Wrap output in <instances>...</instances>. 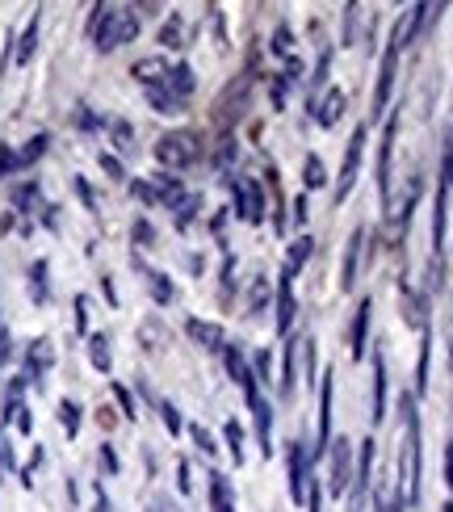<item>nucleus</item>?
Listing matches in <instances>:
<instances>
[{
  "mask_svg": "<svg viewBox=\"0 0 453 512\" xmlns=\"http://www.w3.org/2000/svg\"><path fill=\"white\" fill-rule=\"evenodd\" d=\"M395 126L399 118L386 122V131H382V147H378V194L382 202H391V164H395Z\"/></svg>",
  "mask_w": 453,
  "mask_h": 512,
  "instance_id": "16",
  "label": "nucleus"
},
{
  "mask_svg": "<svg viewBox=\"0 0 453 512\" xmlns=\"http://www.w3.org/2000/svg\"><path fill=\"white\" fill-rule=\"evenodd\" d=\"M311 252H315V240H311V236H298V240L290 244V252H286V265H282V269L298 277V269L311 261Z\"/></svg>",
  "mask_w": 453,
  "mask_h": 512,
  "instance_id": "29",
  "label": "nucleus"
},
{
  "mask_svg": "<svg viewBox=\"0 0 453 512\" xmlns=\"http://www.w3.org/2000/svg\"><path fill=\"white\" fill-rule=\"evenodd\" d=\"M210 512H235V487L223 471L210 475Z\"/></svg>",
  "mask_w": 453,
  "mask_h": 512,
  "instance_id": "23",
  "label": "nucleus"
},
{
  "mask_svg": "<svg viewBox=\"0 0 453 512\" xmlns=\"http://www.w3.org/2000/svg\"><path fill=\"white\" fill-rule=\"evenodd\" d=\"M30 298H34L38 307L51 298V290H47V261H34L30 265Z\"/></svg>",
  "mask_w": 453,
  "mask_h": 512,
  "instance_id": "36",
  "label": "nucleus"
},
{
  "mask_svg": "<svg viewBox=\"0 0 453 512\" xmlns=\"http://www.w3.org/2000/svg\"><path fill=\"white\" fill-rule=\"evenodd\" d=\"M328 72H332V51H328V47H323V55H319V63H315V84H311V89H315V93L323 89V84H328Z\"/></svg>",
  "mask_w": 453,
  "mask_h": 512,
  "instance_id": "46",
  "label": "nucleus"
},
{
  "mask_svg": "<svg viewBox=\"0 0 453 512\" xmlns=\"http://www.w3.org/2000/svg\"><path fill=\"white\" fill-rule=\"evenodd\" d=\"M294 223H298V227L307 223V198H302V194L294 198Z\"/></svg>",
  "mask_w": 453,
  "mask_h": 512,
  "instance_id": "58",
  "label": "nucleus"
},
{
  "mask_svg": "<svg viewBox=\"0 0 453 512\" xmlns=\"http://www.w3.org/2000/svg\"><path fill=\"white\" fill-rule=\"evenodd\" d=\"M332 445V370H323V387H319V424H315V454L323 458Z\"/></svg>",
  "mask_w": 453,
  "mask_h": 512,
  "instance_id": "15",
  "label": "nucleus"
},
{
  "mask_svg": "<svg viewBox=\"0 0 453 512\" xmlns=\"http://www.w3.org/2000/svg\"><path fill=\"white\" fill-rule=\"evenodd\" d=\"M344 110H349V97H344L340 89L311 93V118H315V126H323V131H332V126H340Z\"/></svg>",
  "mask_w": 453,
  "mask_h": 512,
  "instance_id": "12",
  "label": "nucleus"
},
{
  "mask_svg": "<svg viewBox=\"0 0 453 512\" xmlns=\"http://www.w3.org/2000/svg\"><path fill=\"white\" fill-rule=\"evenodd\" d=\"M177 475H181V479H177V487H181V492H189V462H185V458L177 462Z\"/></svg>",
  "mask_w": 453,
  "mask_h": 512,
  "instance_id": "59",
  "label": "nucleus"
},
{
  "mask_svg": "<svg viewBox=\"0 0 453 512\" xmlns=\"http://www.w3.org/2000/svg\"><path fill=\"white\" fill-rule=\"evenodd\" d=\"M59 420H63V433L76 437V433H80V403L59 399Z\"/></svg>",
  "mask_w": 453,
  "mask_h": 512,
  "instance_id": "39",
  "label": "nucleus"
},
{
  "mask_svg": "<svg viewBox=\"0 0 453 512\" xmlns=\"http://www.w3.org/2000/svg\"><path fill=\"white\" fill-rule=\"evenodd\" d=\"M143 395L151 399V408H160V420H164V429H168L172 437H177V433L185 429V424H181V412H177V403H168V399H156L151 391H143Z\"/></svg>",
  "mask_w": 453,
  "mask_h": 512,
  "instance_id": "33",
  "label": "nucleus"
},
{
  "mask_svg": "<svg viewBox=\"0 0 453 512\" xmlns=\"http://www.w3.org/2000/svg\"><path fill=\"white\" fill-rule=\"evenodd\" d=\"M185 332L198 340L206 353H223L227 349V332L219 324H210V319H185Z\"/></svg>",
  "mask_w": 453,
  "mask_h": 512,
  "instance_id": "19",
  "label": "nucleus"
},
{
  "mask_svg": "<svg viewBox=\"0 0 453 512\" xmlns=\"http://www.w3.org/2000/svg\"><path fill=\"white\" fill-rule=\"evenodd\" d=\"M76 332H80V336L89 332V298H84V294L76 298Z\"/></svg>",
  "mask_w": 453,
  "mask_h": 512,
  "instance_id": "51",
  "label": "nucleus"
},
{
  "mask_svg": "<svg viewBox=\"0 0 453 512\" xmlns=\"http://www.w3.org/2000/svg\"><path fill=\"white\" fill-rule=\"evenodd\" d=\"M441 185L453 189V126H449V135H445V156H441Z\"/></svg>",
  "mask_w": 453,
  "mask_h": 512,
  "instance_id": "43",
  "label": "nucleus"
},
{
  "mask_svg": "<svg viewBox=\"0 0 453 512\" xmlns=\"http://www.w3.org/2000/svg\"><path fill=\"white\" fill-rule=\"evenodd\" d=\"M156 160L168 168V173H181V168L202 160V139L193 131H164L156 139Z\"/></svg>",
  "mask_w": 453,
  "mask_h": 512,
  "instance_id": "3",
  "label": "nucleus"
},
{
  "mask_svg": "<svg viewBox=\"0 0 453 512\" xmlns=\"http://www.w3.org/2000/svg\"><path fill=\"white\" fill-rule=\"evenodd\" d=\"M135 13L156 17V13H164V0H135Z\"/></svg>",
  "mask_w": 453,
  "mask_h": 512,
  "instance_id": "54",
  "label": "nucleus"
},
{
  "mask_svg": "<svg viewBox=\"0 0 453 512\" xmlns=\"http://www.w3.org/2000/svg\"><path fill=\"white\" fill-rule=\"evenodd\" d=\"M273 307H277V336H290L294 315H298V303H294V273H286V269H282V277H277Z\"/></svg>",
  "mask_w": 453,
  "mask_h": 512,
  "instance_id": "14",
  "label": "nucleus"
},
{
  "mask_svg": "<svg viewBox=\"0 0 453 512\" xmlns=\"http://www.w3.org/2000/svg\"><path fill=\"white\" fill-rule=\"evenodd\" d=\"M114 139H118V152H122V147H131V126H126V122H114Z\"/></svg>",
  "mask_w": 453,
  "mask_h": 512,
  "instance_id": "56",
  "label": "nucleus"
},
{
  "mask_svg": "<svg viewBox=\"0 0 453 512\" xmlns=\"http://www.w3.org/2000/svg\"><path fill=\"white\" fill-rule=\"evenodd\" d=\"M76 194H80L84 202H89V206H93V189H89V185H84V181H76Z\"/></svg>",
  "mask_w": 453,
  "mask_h": 512,
  "instance_id": "60",
  "label": "nucleus"
},
{
  "mask_svg": "<svg viewBox=\"0 0 453 512\" xmlns=\"http://www.w3.org/2000/svg\"><path fill=\"white\" fill-rule=\"evenodd\" d=\"M38 34H42V13H34V17H30V26H26V34L17 38L13 63H21V68H26V63L34 59V51H38Z\"/></svg>",
  "mask_w": 453,
  "mask_h": 512,
  "instance_id": "24",
  "label": "nucleus"
},
{
  "mask_svg": "<svg viewBox=\"0 0 453 512\" xmlns=\"http://www.w3.org/2000/svg\"><path fill=\"white\" fill-rule=\"evenodd\" d=\"M361 160H365V126H357V131L349 135V143H344V160H340V177H336V206L353 194L357 185V173H361Z\"/></svg>",
  "mask_w": 453,
  "mask_h": 512,
  "instance_id": "7",
  "label": "nucleus"
},
{
  "mask_svg": "<svg viewBox=\"0 0 453 512\" xmlns=\"http://www.w3.org/2000/svg\"><path fill=\"white\" fill-rule=\"evenodd\" d=\"M147 101H151V110L156 114H181V101L172 97L168 89H147Z\"/></svg>",
  "mask_w": 453,
  "mask_h": 512,
  "instance_id": "38",
  "label": "nucleus"
},
{
  "mask_svg": "<svg viewBox=\"0 0 453 512\" xmlns=\"http://www.w3.org/2000/svg\"><path fill=\"white\" fill-rule=\"evenodd\" d=\"M428 357H433V328H420V361H416V391H428Z\"/></svg>",
  "mask_w": 453,
  "mask_h": 512,
  "instance_id": "30",
  "label": "nucleus"
},
{
  "mask_svg": "<svg viewBox=\"0 0 453 512\" xmlns=\"http://www.w3.org/2000/svg\"><path fill=\"white\" fill-rule=\"evenodd\" d=\"M370 483H374V437H365L361 441V458H357V475L349 483V512H361L365 508Z\"/></svg>",
  "mask_w": 453,
  "mask_h": 512,
  "instance_id": "11",
  "label": "nucleus"
},
{
  "mask_svg": "<svg viewBox=\"0 0 453 512\" xmlns=\"http://www.w3.org/2000/svg\"><path fill=\"white\" fill-rule=\"evenodd\" d=\"M323 181H328V168H323V160L319 156L302 160V185H307V189H323Z\"/></svg>",
  "mask_w": 453,
  "mask_h": 512,
  "instance_id": "37",
  "label": "nucleus"
},
{
  "mask_svg": "<svg viewBox=\"0 0 453 512\" xmlns=\"http://www.w3.org/2000/svg\"><path fill=\"white\" fill-rule=\"evenodd\" d=\"M51 366H55V345H51L47 336H38L34 345H30V353H26V378L34 382V378L47 374Z\"/></svg>",
  "mask_w": 453,
  "mask_h": 512,
  "instance_id": "21",
  "label": "nucleus"
},
{
  "mask_svg": "<svg viewBox=\"0 0 453 512\" xmlns=\"http://www.w3.org/2000/svg\"><path fill=\"white\" fill-rule=\"evenodd\" d=\"M101 168H105V173H110L114 181H122V177H126V168H122V160H118V156H110V152H105V156H101Z\"/></svg>",
  "mask_w": 453,
  "mask_h": 512,
  "instance_id": "52",
  "label": "nucleus"
},
{
  "mask_svg": "<svg viewBox=\"0 0 453 512\" xmlns=\"http://www.w3.org/2000/svg\"><path fill=\"white\" fill-rule=\"evenodd\" d=\"M357 13H361V5L349 0V5H344V47H353L357 42Z\"/></svg>",
  "mask_w": 453,
  "mask_h": 512,
  "instance_id": "42",
  "label": "nucleus"
},
{
  "mask_svg": "<svg viewBox=\"0 0 453 512\" xmlns=\"http://www.w3.org/2000/svg\"><path fill=\"white\" fill-rule=\"evenodd\" d=\"M223 433H227V454H231V462L235 466H244V429H240V420H227L223 424Z\"/></svg>",
  "mask_w": 453,
  "mask_h": 512,
  "instance_id": "34",
  "label": "nucleus"
},
{
  "mask_svg": "<svg viewBox=\"0 0 453 512\" xmlns=\"http://www.w3.org/2000/svg\"><path fill=\"white\" fill-rule=\"evenodd\" d=\"M235 156H240V147H235V135L227 131V135L219 139V152H214V164H219V168H227V173H231V164H235Z\"/></svg>",
  "mask_w": 453,
  "mask_h": 512,
  "instance_id": "40",
  "label": "nucleus"
},
{
  "mask_svg": "<svg viewBox=\"0 0 453 512\" xmlns=\"http://www.w3.org/2000/svg\"><path fill=\"white\" fill-rule=\"evenodd\" d=\"M445 512H453V504H445Z\"/></svg>",
  "mask_w": 453,
  "mask_h": 512,
  "instance_id": "61",
  "label": "nucleus"
},
{
  "mask_svg": "<svg viewBox=\"0 0 453 512\" xmlns=\"http://www.w3.org/2000/svg\"><path fill=\"white\" fill-rule=\"evenodd\" d=\"M244 399H248V412H252V424H256V450H261V458L273 454V412H269V399L265 391L256 387H244Z\"/></svg>",
  "mask_w": 453,
  "mask_h": 512,
  "instance_id": "8",
  "label": "nucleus"
},
{
  "mask_svg": "<svg viewBox=\"0 0 453 512\" xmlns=\"http://www.w3.org/2000/svg\"><path fill=\"white\" fill-rule=\"evenodd\" d=\"M349 483H353V441L332 437V445H328V492L344 496Z\"/></svg>",
  "mask_w": 453,
  "mask_h": 512,
  "instance_id": "6",
  "label": "nucleus"
},
{
  "mask_svg": "<svg viewBox=\"0 0 453 512\" xmlns=\"http://www.w3.org/2000/svg\"><path fill=\"white\" fill-rule=\"evenodd\" d=\"M189 437L198 441V450H202V454H210V458L219 454V445H214V437H210V433L202 429V424H189Z\"/></svg>",
  "mask_w": 453,
  "mask_h": 512,
  "instance_id": "44",
  "label": "nucleus"
},
{
  "mask_svg": "<svg viewBox=\"0 0 453 512\" xmlns=\"http://www.w3.org/2000/svg\"><path fill=\"white\" fill-rule=\"evenodd\" d=\"M311 479V450L307 441H290V454H286V483H290V500L294 504H307V483Z\"/></svg>",
  "mask_w": 453,
  "mask_h": 512,
  "instance_id": "9",
  "label": "nucleus"
},
{
  "mask_svg": "<svg viewBox=\"0 0 453 512\" xmlns=\"http://www.w3.org/2000/svg\"><path fill=\"white\" fill-rule=\"evenodd\" d=\"M47 147H51V139L47 135H34L26 147H21V152H13V168L21 173V168H30V164H38L42 156H47Z\"/></svg>",
  "mask_w": 453,
  "mask_h": 512,
  "instance_id": "28",
  "label": "nucleus"
},
{
  "mask_svg": "<svg viewBox=\"0 0 453 512\" xmlns=\"http://www.w3.org/2000/svg\"><path fill=\"white\" fill-rule=\"evenodd\" d=\"M294 353H298V345L290 340L286 353H282V378H277V387H282V395H286V399L298 391V366H294Z\"/></svg>",
  "mask_w": 453,
  "mask_h": 512,
  "instance_id": "31",
  "label": "nucleus"
},
{
  "mask_svg": "<svg viewBox=\"0 0 453 512\" xmlns=\"http://www.w3.org/2000/svg\"><path fill=\"white\" fill-rule=\"evenodd\" d=\"M131 194L147 206H172L177 210L185 202V185L172 177V173H160V177H151V181H131Z\"/></svg>",
  "mask_w": 453,
  "mask_h": 512,
  "instance_id": "4",
  "label": "nucleus"
},
{
  "mask_svg": "<svg viewBox=\"0 0 453 512\" xmlns=\"http://www.w3.org/2000/svg\"><path fill=\"white\" fill-rule=\"evenodd\" d=\"M231 194H235V215L244 223H265V189L256 177H231Z\"/></svg>",
  "mask_w": 453,
  "mask_h": 512,
  "instance_id": "5",
  "label": "nucleus"
},
{
  "mask_svg": "<svg viewBox=\"0 0 453 512\" xmlns=\"http://www.w3.org/2000/svg\"><path fill=\"white\" fill-rule=\"evenodd\" d=\"M420 475H424L420 412H416V399L403 395V500H407V508L420 504Z\"/></svg>",
  "mask_w": 453,
  "mask_h": 512,
  "instance_id": "1",
  "label": "nucleus"
},
{
  "mask_svg": "<svg viewBox=\"0 0 453 512\" xmlns=\"http://www.w3.org/2000/svg\"><path fill=\"white\" fill-rule=\"evenodd\" d=\"M160 89H168L172 97H177L181 105L193 97V89H198V76H193V68H189V63H172V68H168V80L160 84Z\"/></svg>",
  "mask_w": 453,
  "mask_h": 512,
  "instance_id": "20",
  "label": "nucleus"
},
{
  "mask_svg": "<svg viewBox=\"0 0 453 512\" xmlns=\"http://www.w3.org/2000/svg\"><path fill=\"white\" fill-rule=\"evenodd\" d=\"M248 303H252V311H261V307L269 303V282H261V277H256V286L248 290Z\"/></svg>",
  "mask_w": 453,
  "mask_h": 512,
  "instance_id": "49",
  "label": "nucleus"
},
{
  "mask_svg": "<svg viewBox=\"0 0 453 512\" xmlns=\"http://www.w3.org/2000/svg\"><path fill=\"white\" fill-rule=\"evenodd\" d=\"M403 508H407L403 492H391V496H378V508L374 512H403Z\"/></svg>",
  "mask_w": 453,
  "mask_h": 512,
  "instance_id": "50",
  "label": "nucleus"
},
{
  "mask_svg": "<svg viewBox=\"0 0 453 512\" xmlns=\"http://www.w3.org/2000/svg\"><path fill=\"white\" fill-rule=\"evenodd\" d=\"M244 101H248V80L240 76V80H231V89L219 97V122L223 126H235L244 118Z\"/></svg>",
  "mask_w": 453,
  "mask_h": 512,
  "instance_id": "18",
  "label": "nucleus"
},
{
  "mask_svg": "<svg viewBox=\"0 0 453 512\" xmlns=\"http://www.w3.org/2000/svg\"><path fill=\"white\" fill-rule=\"evenodd\" d=\"M147 290H151V298H156L160 307H168L172 298H177V290H172V282H168V273H156V269L147 273Z\"/></svg>",
  "mask_w": 453,
  "mask_h": 512,
  "instance_id": "35",
  "label": "nucleus"
},
{
  "mask_svg": "<svg viewBox=\"0 0 453 512\" xmlns=\"http://www.w3.org/2000/svg\"><path fill=\"white\" fill-rule=\"evenodd\" d=\"M89 361H93V370H97V374H110V370H114L110 336H105V332H93V336H89Z\"/></svg>",
  "mask_w": 453,
  "mask_h": 512,
  "instance_id": "25",
  "label": "nucleus"
},
{
  "mask_svg": "<svg viewBox=\"0 0 453 512\" xmlns=\"http://www.w3.org/2000/svg\"><path fill=\"white\" fill-rule=\"evenodd\" d=\"M168 68H172V63H164V59H156V55H147V59H139L135 68H131V76L143 84V89H160V84L168 80Z\"/></svg>",
  "mask_w": 453,
  "mask_h": 512,
  "instance_id": "22",
  "label": "nucleus"
},
{
  "mask_svg": "<svg viewBox=\"0 0 453 512\" xmlns=\"http://www.w3.org/2000/svg\"><path fill=\"white\" fill-rule=\"evenodd\" d=\"M76 122L84 126V131H97V126H101V118H97V114H89V110H80V114H76Z\"/></svg>",
  "mask_w": 453,
  "mask_h": 512,
  "instance_id": "57",
  "label": "nucleus"
},
{
  "mask_svg": "<svg viewBox=\"0 0 453 512\" xmlns=\"http://www.w3.org/2000/svg\"><path fill=\"white\" fill-rule=\"evenodd\" d=\"M139 38V13L135 5H122V9H97L93 13V42L101 55H110L126 42Z\"/></svg>",
  "mask_w": 453,
  "mask_h": 512,
  "instance_id": "2",
  "label": "nucleus"
},
{
  "mask_svg": "<svg viewBox=\"0 0 453 512\" xmlns=\"http://www.w3.org/2000/svg\"><path fill=\"white\" fill-rule=\"evenodd\" d=\"M160 47H168V51H181L185 47V21H181V13H172L164 26H160Z\"/></svg>",
  "mask_w": 453,
  "mask_h": 512,
  "instance_id": "32",
  "label": "nucleus"
},
{
  "mask_svg": "<svg viewBox=\"0 0 453 512\" xmlns=\"http://www.w3.org/2000/svg\"><path fill=\"white\" fill-rule=\"evenodd\" d=\"M9 173H17V168H13V147L0 143V181H5Z\"/></svg>",
  "mask_w": 453,
  "mask_h": 512,
  "instance_id": "53",
  "label": "nucleus"
},
{
  "mask_svg": "<svg viewBox=\"0 0 453 512\" xmlns=\"http://www.w3.org/2000/svg\"><path fill=\"white\" fill-rule=\"evenodd\" d=\"M135 244H139V248H156V227H151L147 219L135 223Z\"/></svg>",
  "mask_w": 453,
  "mask_h": 512,
  "instance_id": "48",
  "label": "nucleus"
},
{
  "mask_svg": "<svg viewBox=\"0 0 453 512\" xmlns=\"http://www.w3.org/2000/svg\"><path fill=\"white\" fill-rule=\"evenodd\" d=\"M110 391H114V399H118V408H122V416H126V420H135L139 412H135V399H131V391H126V387H122V382H114V387H110Z\"/></svg>",
  "mask_w": 453,
  "mask_h": 512,
  "instance_id": "45",
  "label": "nucleus"
},
{
  "mask_svg": "<svg viewBox=\"0 0 453 512\" xmlns=\"http://www.w3.org/2000/svg\"><path fill=\"white\" fill-rule=\"evenodd\" d=\"M361 261H365V227H353L349 244H344V261H340V290H344V294L357 290Z\"/></svg>",
  "mask_w": 453,
  "mask_h": 512,
  "instance_id": "13",
  "label": "nucleus"
},
{
  "mask_svg": "<svg viewBox=\"0 0 453 512\" xmlns=\"http://www.w3.org/2000/svg\"><path fill=\"white\" fill-rule=\"evenodd\" d=\"M374 424H382L386 420V357L382 353H374Z\"/></svg>",
  "mask_w": 453,
  "mask_h": 512,
  "instance_id": "26",
  "label": "nucleus"
},
{
  "mask_svg": "<svg viewBox=\"0 0 453 512\" xmlns=\"http://www.w3.org/2000/svg\"><path fill=\"white\" fill-rule=\"evenodd\" d=\"M223 361H227V374H231V382H235V387H252V370H248V361H244V353L240 349H235V345H227L223 349Z\"/></svg>",
  "mask_w": 453,
  "mask_h": 512,
  "instance_id": "27",
  "label": "nucleus"
},
{
  "mask_svg": "<svg viewBox=\"0 0 453 512\" xmlns=\"http://www.w3.org/2000/svg\"><path fill=\"white\" fill-rule=\"evenodd\" d=\"M101 466H105L110 475H118V454L110 450V445H101Z\"/></svg>",
  "mask_w": 453,
  "mask_h": 512,
  "instance_id": "55",
  "label": "nucleus"
},
{
  "mask_svg": "<svg viewBox=\"0 0 453 512\" xmlns=\"http://www.w3.org/2000/svg\"><path fill=\"white\" fill-rule=\"evenodd\" d=\"M370 319H374V303H370V298H361L357 315H353V328H349V353H353V361H361L365 345H370Z\"/></svg>",
  "mask_w": 453,
  "mask_h": 512,
  "instance_id": "17",
  "label": "nucleus"
},
{
  "mask_svg": "<svg viewBox=\"0 0 453 512\" xmlns=\"http://www.w3.org/2000/svg\"><path fill=\"white\" fill-rule=\"evenodd\" d=\"M198 206H202V198H198V194H185V202L177 206V227H181V231H185L193 219H198Z\"/></svg>",
  "mask_w": 453,
  "mask_h": 512,
  "instance_id": "41",
  "label": "nucleus"
},
{
  "mask_svg": "<svg viewBox=\"0 0 453 512\" xmlns=\"http://www.w3.org/2000/svg\"><path fill=\"white\" fill-rule=\"evenodd\" d=\"M290 42H294L290 26H277V30H273V42H269V47H273V55H290Z\"/></svg>",
  "mask_w": 453,
  "mask_h": 512,
  "instance_id": "47",
  "label": "nucleus"
},
{
  "mask_svg": "<svg viewBox=\"0 0 453 512\" xmlns=\"http://www.w3.org/2000/svg\"><path fill=\"white\" fill-rule=\"evenodd\" d=\"M395 76H399V47L391 42V47L382 51V63H378V80H374V118L386 114V105H391V93H395Z\"/></svg>",
  "mask_w": 453,
  "mask_h": 512,
  "instance_id": "10",
  "label": "nucleus"
}]
</instances>
